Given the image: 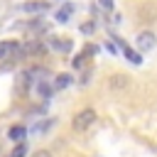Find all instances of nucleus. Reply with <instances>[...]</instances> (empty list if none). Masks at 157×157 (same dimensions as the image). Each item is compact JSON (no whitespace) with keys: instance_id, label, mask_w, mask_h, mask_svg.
<instances>
[{"instance_id":"nucleus-1","label":"nucleus","mask_w":157,"mask_h":157,"mask_svg":"<svg viewBox=\"0 0 157 157\" xmlns=\"http://www.w3.org/2000/svg\"><path fill=\"white\" fill-rule=\"evenodd\" d=\"M96 118H98V115H96L93 108H83V110H78V113L74 115V123H71V125H74V130L83 132V130H88V128L96 123Z\"/></svg>"},{"instance_id":"nucleus-2","label":"nucleus","mask_w":157,"mask_h":157,"mask_svg":"<svg viewBox=\"0 0 157 157\" xmlns=\"http://www.w3.org/2000/svg\"><path fill=\"white\" fill-rule=\"evenodd\" d=\"M155 42H157V37H155L152 32H140V34H137V49H140V52H150V49L155 47Z\"/></svg>"},{"instance_id":"nucleus-3","label":"nucleus","mask_w":157,"mask_h":157,"mask_svg":"<svg viewBox=\"0 0 157 157\" xmlns=\"http://www.w3.org/2000/svg\"><path fill=\"white\" fill-rule=\"evenodd\" d=\"M20 52H22V49H20L15 42H10V39H2V42H0V59H7L10 54L20 56Z\"/></svg>"},{"instance_id":"nucleus-4","label":"nucleus","mask_w":157,"mask_h":157,"mask_svg":"<svg viewBox=\"0 0 157 157\" xmlns=\"http://www.w3.org/2000/svg\"><path fill=\"white\" fill-rule=\"evenodd\" d=\"M49 47H54L56 52H71L74 42L66 39V37H49Z\"/></svg>"},{"instance_id":"nucleus-5","label":"nucleus","mask_w":157,"mask_h":157,"mask_svg":"<svg viewBox=\"0 0 157 157\" xmlns=\"http://www.w3.org/2000/svg\"><path fill=\"white\" fill-rule=\"evenodd\" d=\"M128 83H130V78H128L125 74H113L110 81H108V86H110L113 91H123V88H128Z\"/></svg>"},{"instance_id":"nucleus-6","label":"nucleus","mask_w":157,"mask_h":157,"mask_svg":"<svg viewBox=\"0 0 157 157\" xmlns=\"http://www.w3.org/2000/svg\"><path fill=\"white\" fill-rule=\"evenodd\" d=\"M7 137H10L12 142H22V140L27 137V128H25V125H12V128L7 130Z\"/></svg>"},{"instance_id":"nucleus-7","label":"nucleus","mask_w":157,"mask_h":157,"mask_svg":"<svg viewBox=\"0 0 157 157\" xmlns=\"http://www.w3.org/2000/svg\"><path fill=\"white\" fill-rule=\"evenodd\" d=\"M47 7H49L47 0H34V2H25V5H22L25 12H42V10H47Z\"/></svg>"},{"instance_id":"nucleus-8","label":"nucleus","mask_w":157,"mask_h":157,"mask_svg":"<svg viewBox=\"0 0 157 157\" xmlns=\"http://www.w3.org/2000/svg\"><path fill=\"white\" fill-rule=\"evenodd\" d=\"M71 12H74V5H71V2H66V5H64L59 12H56V22H69Z\"/></svg>"},{"instance_id":"nucleus-9","label":"nucleus","mask_w":157,"mask_h":157,"mask_svg":"<svg viewBox=\"0 0 157 157\" xmlns=\"http://www.w3.org/2000/svg\"><path fill=\"white\" fill-rule=\"evenodd\" d=\"M37 93H39L44 101H49V98H52V86H49L47 81H39V83H37Z\"/></svg>"},{"instance_id":"nucleus-10","label":"nucleus","mask_w":157,"mask_h":157,"mask_svg":"<svg viewBox=\"0 0 157 157\" xmlns=\"http://www.w3.org/2000/svg\"><path fill=\"white\" fill-rule=\"evenodd\" d=\"M71 81H74V76H71V74H59V76H56V81H54V86H56V88H66Z\"/></svg>"},{"instance_id":"nucleus-11","label":"nucleus","mask_w":157,"mask_h":157,"mask_svg":"<svg viewBox=\"0 0 157 157\" xmlns=\"http://www.w3.org/2000/svg\"><path fill=\"white\" fill-rule=\"evenodd\" d=\"M25 155H27V145H25V140H22V142L15 145V150L10 152V157H25Z\"/></svg>"},{"instance_id":"nucleus-12","label":"nucleus","mask_w":157,"mask_h":157,"mask_svg":"<svg viewBox=\"0 0 157 157\" xmlns=\"http://www.w3.org/2000/svg\"><path fill=\"white\" fill-rule=\"evenodd\" d=\"M93 29H96L93 22H83V25H81V32H83V34H93Z\"/></svg>"},{"instance_id":"nucleus-13","label":"nucleus","mask_w":157,"mask_h":157,"mask_svg":"<svg viewBox=\"0 0 157 157\" xmlns=\"http://www.w3.org/2000/svg\"><path fill=\"white\" fill-rule=\"evenodd\" d=\"M98 7L105 10V12H110L113 10V0H98Z\"/></svg>"},{"instance_id":"nucleus-14","label":"nucleus","mask_w":157,"mask_h":157,"mask_svg":"<svg viewBox=\"0 0 157 157\" xmlns=\"http://www.w3.org/2000/svg\"><path fill=\"white\" fill-rule=\"evenodd\" d=\"M86 56H88L86 52H83V54H78V56H74V66H76V69H81V66H83V59H86Z\"/></svg>"},{"instance_id":"nucleus-15","label":"nucleus","mask_w":157,"mask_h":157,"mask_svg":"<svg viewBox=\"0 0 157 157\" xmlns=\"http://www.w3.org/2000/svg\"><path fill=\"white\" fill-rule=\"evenodd\" d=\"M32 157H52V152L49 150H37V152H32Z\"/></svg>"}]
</instances>
